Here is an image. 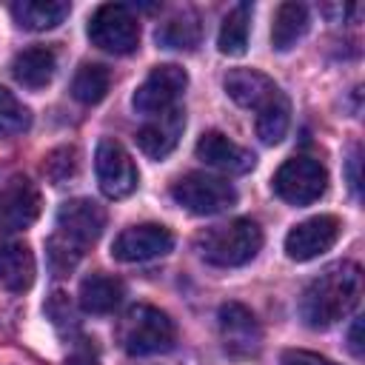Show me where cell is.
Wrapping results in <instances>:
<instances>
[{
	"label": "cell",
	"mask_w": 365,
	"mask_h": 365,
	"mask_svg": "<svg viewBox=\"0 0 365 365\" xmlns=\"http://www.w3.org/2000/svg\"><path fill=\"white\" fill-rule=\"evenodd\" d=\"M217 325H220V339H222V348L228 356L251 359L259 354L262 328H259L257 317L251 314V308H245L242 302H225L217 314Z\"/></svg>",
	"instance_id": "9c48e42d"
},
{
	"label": "cell",
	"mask_w": 365,
	"mask_h": 365,
	"mask_svg": "<svg viewBox=\"0 0 365 365\" xmlns=\"http://www.w3.org/2000/svg\"><path fill=\"white\" fill-rule=\"evenodd\" d=\"M108 86H111L108 68L100 66V63H86V66L77 68V74L71 80V94H74V100H80L86 106H94L108 94Z\"/></svg>",
	"instance_id": "d4e9b609"
},
{
	"label": "cell",
	"mask_w": 365,
	"mask_h": 365,
	"mask_svg": "<svg viewBox=\"0 0 365 365\" xmlns=\"http://www.w3.org/2000/svg\"><path fill=\"white\" fill-rule=\"evenodd\" d=\"M40 191L31 180L14 177L0 191V231H26L40 217Z\"/></svg>",
	"instance_id": "4fadbf2b"
},
{
	"label": "cell",
	"mask_w": 365,
	"mask_h": 365,
	"mask_svg": "<svg viewBox=\"0 0 365 365\" xmlns=\"http://www.w3.org/2000/svg\"><path fill=\"white\" fill-rule=\"evenodd\" d=\"M222 86H225L228 97L237 106L254 108V111H259L262 106H268L279 94V86L268 74H262L257 68H231L225 74V83Z\"/></svg>",
	"instance_id": "2e32d148"
},
{
	"label": "cell",
	"mask_w": 365,
	"mask_h": 365,
	"mask_svg": "<svg viewBox=\"0 0 365 365\" xmlns=\"http://www.w3.org/2000/svg\"><path fill=\"white\" fill-rule=\"evenodd\" d=\"M46 311H48V317H51L57 325H63L66 319H68V322H74V308H71V302H68V297H66V294H54V297H51V302L46 305Z\"/></svg>",
	"instance_id": "f546056e"
},
{
	"label": "cell",
	"mask_w": 365,
	"mask_h": 365,
	"mask_svg": "<svg viewBox=\"0 0 365 365\" xmlns=\"http://www.w3.org/2000/svg\"><path fill=\"white\" fill-rule=\"evenodd\" d=\"M200 37H202V23L191 9L171 14L157 29V43L163 48H174V51H191L200 43Z\"/></svg>",
	"instance_id": "7402d4cb"
},
{
	"label": "cell",
	"mask_w": 365,
	"mask_h": 365,
	"mask_svg": "<svg viewBox=\"0 0 365 365\" xmlns=\"http://www.w3.org/2000/svg\"><path fill=\"white\" fill-rule=\"evenodd\" d=\"M48 262H51V271L57 274V277H66L77 262H80V251H74L68 242H63L57 234H51V240H48Z\"/></svg>",
	"instance_id": "83f0119b"
},
{
	"label": "cell",
	"mask_w": 365,
	"mask_h": 365,
	"mask_svg": "<svg viewBox=\"0 0 365 365\" xmlns=\"http://www.w3.org/2000/svg\"><path fill=\"white\" fill-rule=\"evenodd\" d=\"M34 282V254L26 242H3L0 245V285L23 294Z\"/></svg>",
	"instance_id": "ac0fdd59"
},
{
	"label": "cell",
	"mask_w": 365,
	"mask_h": 365,
	"mask_svg": "<svg viewBox=\"0 0 365 365\" xmlns=\"http://www.w3.org/2000/svg\"><path fill=\"white\" fill-rule=\"evenodd\" d=\"M282 365H336L334 359H325L314 351H302V348H291L282 354Z\"/></svg>",
	"instance_id": "f1b7e54d"
},
{
	"label": "cell",
	"mask_w": 365,
	"mask_h": 365,
	"mask_svg": "<svg viewBox=\"0 0 365 365\" xmlns=\"http://www.w3.org/2000/svg\"><path fill=\"white\" fill-rule=\"evenodd\" d=\"M262 248V228L254 220H231L214 228H205L197 237V251L205 262L220 268H237L251 262Z\"/></svg>",
	"instance_id": "7a4b0ae2"
},
{
	"label": "cell",
	"mask_w": 365,
	"mask_h": 365,
	"mask_svg": "<svg viewBox=\"0 0 365 365\" xmlns=\"http://www.w3.org/2000/svg\"><path fill=\"white\" fill-rule=\"evenodd\" d=\"M106 228V208L88 197H74L66 200L57 211V237L63 242H68L74 251H86L88 245H94L100 240Z\"/></svg>",
	"instance_id": "ba28073f"
},
{
	"label": "cell",
	"mask_w": 365,
	"mask_h": 365,
	"mask_svg": "<svg viewBox=\"0 0 365 365\" xmlns=\"http://www.w3.org/2000/svg\"><path fill=\"white\" fill-rule=\"evenodd\" d=\"M311 17L308 9L302 3H282L274 11V23H271V46L277 51H291L308 31Z\"/></svg>",
	"instance_id": "ffe728a7"
},
{
	"label": "cell",
	"mask_w": 365,
	"mask_h": 365,
	"mask_svg": "<svg viewBox=\"0 0 365 365\" xmlns=\"http://www.w3.org/2000/svg\"><path fill=\"white\" fill-rule=\"evenodd\" d=\"M348 182H351V191L359 197V148H354L348 157Z\"/></svg>",
	"instance_id": "4dcf8cb0"
},
{
	"label": "cell",
	"mask_w": 365,
	"mask_h": 365,
	"mask_svg": "<svg viewBox=\"0 0 365 365\" xmlns=\"http://www.w3.org/2000/svg\"><path fill=\"white\" fill-rule=\"evenodd\" d=\"M188 86V74L185 68L174 66V63H165V66H157L151 68V74L137 86L134 97H131V106L137 114L143 117H160L171 108H177V100L182 97Z\"/></svg>",
	"instance_id": "52a82bcc"
},
{
	"label": "cell",
	"mask_w": 365,
	"mask_h": 365,
	"mask_svg": "<svg viewBox=\"0 0 365 365\" xmlns=\"http://www.w3.org/2000/svg\"><path fill=\"white\" fill-rule=\"evenodd\" d=\"M29 125H31V111L9 88L0 86V137L23 134Z\"/></svg>",
	"instance_id": "484cf974"
},
{
	"label": "cell",
	"mask_w": 365,
	"mask_h": 365,
	"mask_svg": "<svg viewBox=\"0 0 365 365\" xmlns=\"http://www.w3.org/2000/svg\"><path fill=\"white\" fill-rule=\"evenodd\" d=\"M117 339L128 356H154L174 348L177 328L165 311L154 305H131L117 325Z\"/></svg>",
	"instance_id": "3957f363"
},
{
	"label": "cell",
	"mask_w": 365,
	"mask_h": 365,
	"mask_svg": "<svg viewBox=\"0 0 365 365\" xmlns=\"http://www.w3.org/2000/svg\"><path fill=\"white\" fill-rule=\"evenodd\" d=\"M362 299V268L356 262H336L311 279L299 297V317L308 328H331L356 311Z\"/></svg>",
	"instance_id": "6da1fadb"
},
{
	"label": "cell",
	"mask_w": 365,
	"mask_h": 365,
	"mask_svg": "<svg viewBox=\"0 0 365 365\" xmlns=\"http://www.w3.org/2000/svg\"><path fill=\"white\" fill-rule=\"evenodd\" d=\"M94 171H97V185L108 200H123L137 188V165L131 154L111 137L100 140L94 154Z\"/></svg>",
	"instance_id": "30bf717a"
},
{
	"label": "cell",
	"mask_w": 365,
	"mask_h": 365,
	"mask_svg": "<svg viewBox=\"0 0 365 365\" xmlns=\"http://www.w3.org/2000/svg\"><path fill=\"white\" fill-rule=\"evenodd\" d=\"M288 123H291V103L288 97L279 91L268 106H262L257 111V137L265 143V145H277L285 131H288Z\"/></svg>",
	"instance_id": "cb8c5ba5"
},
{
	"label": "cell",
	"mask_w": 365,
	"mask_h": 365,
	"mask_svg": "<svg viewBox=\"0 0 365 365\" xmlns=\"http://www.w3.org/2000/svg\"><path fill=\"white\" fill-rule=\"evenodd\" d=\"M342 234V222L334 214H317L302 222H297L285 234V254L294 262H308L317 259L319 254L331 251Z\"/></svg>",
	"instance_id": "8fae6325"
},
{
	"label": "cell",
	"mask_w": 365,
	"mask_h": 365,
	"mask_svg": "<svg viewBox=\"0 0 365 365\" xmlns=\"http://www.w3.org/2000/svg\"><path fill=\"white\" fill-rule=\"evenodd\" d=\"M171 197L177 205H182L191 214H200V217L222 214L237 202V191L228 180L211 177L202 171H191V174L180 177L171 185Z\"/></svg>",
	"instance_id": "277c9868"
},
{
	"label": "cell",
	"mask_w": 365,
	"mask_h": 365,
	"mask_svg": "<svg viewBox=\"0 0 365 365\" xmlns=\"http://www.w3.org/2000/svg\"><path fill=\"white\" fill-rule=\"evenodd\" d=\"M171 248H174V234L165 225L143 222L117 234V240L111 242V257L120 262H148L165 257Z\"/></svg>",
	"instance_id": "7c38bea8"
},
{
	"label": "cell",
	"mask_w": 365,
	"mask_h": 365,
	"mask_svg": "<svg viewBox=\"0 0 365 365\" xmlns=\"http://www.w3.org/2000/svg\"><path fill=\"white\" fill-rule=\"evenodd\" d=\"M197 157L222 174H248L257 163V157L248 148L237 145L222 131H205L197 140Z\"/></svg>",
	"instance_id": "5bb4252c"
},
{
	"label": "cell",
	"mask_w": 365,
	"mask_h": 365,
	"mask_svg": "<svg viewBox=\"0 0 365 365\" xmlns=\"http://www.w3.org/2000/svg\"><path fill=\"white\" fill-rule=\"evenodd\" d=\"M348 348H351V354H354L356 359L362 356V319H354L351 334H348Z\"/></svg>",
	"instance_id": "1f68e13d"
},
{
	"label": "cell",
	"mask_w": 365,
	"mask_h": 365,
	"mask_svg": "<svg viewBox=\"0 0 365 365\" xmlns=\"http://www.w3.org/2000/svg\"><path fill=\"white\" fill-rule=\"evenodd\" d=\"M328 188V171L314 157H291L274 174V194L288 205H311Z\"/></svg>",
	"instance_id": "8992f818"
},
{
	"label": "cell",
	"mask_w": 365,
	"mask_h": 365,
	"mask_svg": "<svg viewBox=\"0 0 365 365\" xmlns=\"http://www.w3.org/2000/svg\"><path fill=\"white\" fill-rule=\"evenodd\" d=\"M123 282L108 274H91L80 282V305L88 314H111L123 302Z\"/></svg>",
	"instance_id": "44dd1931"
},
{
	"label": "cell",
	"mask_w": 365,
	"mask_h": 365,
	"mask_svg": "<svg viewBox=\"0 0 365 365\" xmlns=\"http://www.w3.org/2000/svg\"><path fill=\"white\" fill-rule=\"evenodd\" d=\"M182 128H185V111L177 106V108H171L160 117H151L137 131V145L151 160H163L177 148V143L182 137Z\"/></svg>",
	"instance_id": "9a60e30c"
},
{
	"label": "cell",
	"mask_w": 365,
	"mask_h": 365,
	"mask_svg": "<svg viewBox=\"0 0 365 365\" xmlns=\"http://www.w3.org/2000/svg\"><path fill=\"white\" fill-rule=\"evenodd\" d=\"M71 6L66 0H20L11 6V14L26 31H48L68 17Z\"/></svg>",
	"instance_id": "d6986e66"
},
{
	"label": "cell",
	"mask_w": 365,
	"mask_h": 365,
	"mask_svg": "<svg viewBox=\"0 0 365 365\" xmlns=\"http://www.w3.org/2000/svg\"><path fill=\"white\" fill-rule=\"evenodd\" d=\"M88 40L108 54H131L140 46V23L125 3H106L88 20Z\"/></svg>",
	"instance_id": "5b68a950"
},
{
	"label": "cell",
	"mask_w": 365,
	"mask_h": 365,
	"mask_svg": "<svg viewBox=\"0 0 365 365\" xmlns=\"http://www.w3.org/2000/svg\"><path fill=\"white\" fill-rule=\"evenodd\" d=\"M248 34H251V3H237L220 26L217 34V48L228 57H240L248 48Z\"/></svg>",
	"instance_id": "603a6c76"
},
{
	"label": "cell",
	"mask_w": 365,
	"mask_h": 365,
	"mask_svg": "<svg viewBox=\"0 0 365 365\" xmlns=\"http://www.w3.org/2000/svg\"><path fill=\"white\" fill-rule=\"evenodd\" d=\"M57 71V54L48 48V46H31V48H23L14 54L11 60V74L20 86L37 91V88H46L51 83Z\"/></svg>",
	"instance_id": "e0dca14e"
},
{
	"label": "cell",
	"mask_w": 365,
	"mask_h": 365,
	"mask_svg": "<svg viewBox=\"0 0 365 365\" xmlns=\"http://www.w3.org/2000/svg\"><path fill=\"white\" fill-rule=\"evenodd\" d=\"M74 174H77V151L74 148H57V151L48 154V160H46V177L54 185L68 182Z\"/></svg>",
	"instance_id": "4316f807"
}]
</instances>
